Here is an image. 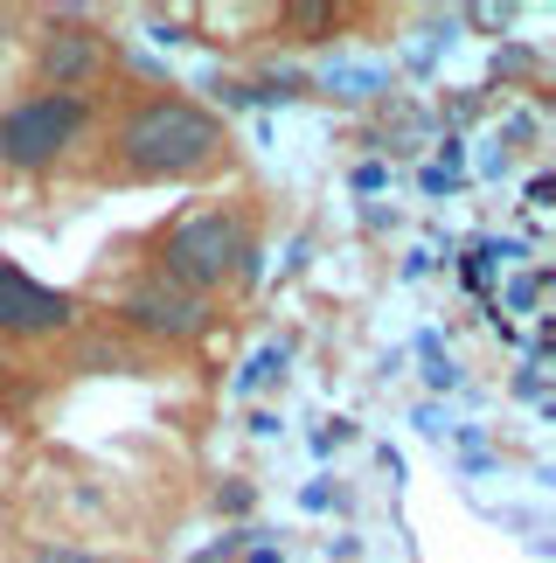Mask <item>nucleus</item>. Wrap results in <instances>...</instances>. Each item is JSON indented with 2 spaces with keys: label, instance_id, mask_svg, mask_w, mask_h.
Instances as JSON below:
<instances>
[{
  "label": "nucleus",
  "instance_id": "39448f33",
  "mask_svg": "<svg viewBox=\"0 0 556 563\" xmlns=\"http://www.w3.org/2000/svg\"><path fill=\"white\" fill-rule=\"evenodd\" d=\"M77 320V299L63 286H42L35 272H21L14 257H0V334L14 341H42V334H63Z\"/></svg>",
  "mask_w": 556,
  "mask_h": 563
},
{
  "label": "nucleus",
  "instance_id": "20e7f679",
  "mask_svg": "<svg viewBox=\"0 0 556 563\" xmlns=\"http://www.w3.org/2000/svg\"><path fill=\"white\" fill-rule=\"evenodd\" d=\"M119 320L133 334H154V341H175V349H181V341L209 334V299L167 286L160 272H146V278H133V286L119 292Z\"/></svg>",
  "mask_w": 556,
  "mask_h": 563
},
{
  "label": "nucleus",
  "instance_id": "1a4fd4ad",
  "mask_svg": "<svg viewBox=\"0 0 556 563\" xmlns=\"http://www.w3.org/2000/svg\"><path fill=\"white\" fill-rule=\"evenodd\" d=\"M292 29H334V8H286Z\"/></svg>",
  "mask_w": 556,
  "mask_h": 563
},
{
  "label": "nucleus",
  "instance_id": "7ed1b4c3",
  "mask_svg": "<svg viewBox=\"0 0 556 563\" xmlns=\"http://www.w3.org/2000/svg\"><path fill=\"white\" fill-rule=\"evenodd\" d=\"M84 133H91V98L29 91L21 104L0 112V167H14V175H42V167H56Z\"/></svg>",
  "mask_w": 556,
  "mask_h": 563
},
{
  "label": "nucleus",
  "instance_id": "6e6552de",
  "mask_svg": "<svg viewBox=\"0 0 556 563\" xmlns=\"http://www.w3.org/2000/svg\"><path fill=\"white\" fill-rule=\"evenodd\" d=\"M536 292H543V272H536V278H515V286H508V307L529 313V307H536Z\"/></svg>",
  "mask_w": 556,
  "mask_h": 563
},
{
  "label": "nucleus",
  "instance_id": "f257e3e1",
  "mask_svg": "<svg viewBox=\"0 0 556 563\" xmlns=\"http://www.w3.org/2000/svg\"><path fill=\"white\" fill-rule=\"evenodd\" d=\"M112 146H119V175L133 181H196L216 161H230V125L181 91H154L119 119Z\"/></svg>",
  "mask_w": 556,
  "mask_h": 563
},
{
  "label": "nucleus",
  "instance_id": "423d86ee",
  "mask_svg": "<svg viewBox=\"0 0 556 563\" xmlns=\"http://www.w3.org/2000/svg\"><path fill=\"white\" fill-rule=\"evenodd\" d=\"M104 70V42L77 21V8H63L49 21V35H42V49H35V77H42V91H63V98H84L98 84Z\"/></svg>",
  "mask_w": 556,
  "mask_h": 563
},
{
  "label": "nucleus",
  "instance_id": "0eeeda50",
  "mask_svg": "<svg viewBox=\"0 0 556 563\" xmlns=\"http://www.w3.org/2000/svg\"><path fill=\"white\" fill-rule=\"evenodd\" d=\"M29 563H125V556H98V550H70V543L56 550V543H49V550H35Z\"/></svg>",
  "mask_w": 556,
  "mask_h": 563
},
{
  "label": "nucleus",
  "instance_id": "f03ea898",
  "mask_svg": "<svg viewBox=\"0 0 556 563\" xmlns=\"http://www.w3.org/2000/svg\"><path fill=\"white\" fill-rule=\"evenodd\" d=\"M154 272L167 286L196 292V299L223 292V286H251V278H258V236H251V223L237 209H196L160 236Z\"/></svg>",
  "mask_w": 556,
  "mask_h": 563
}]
</instances>
